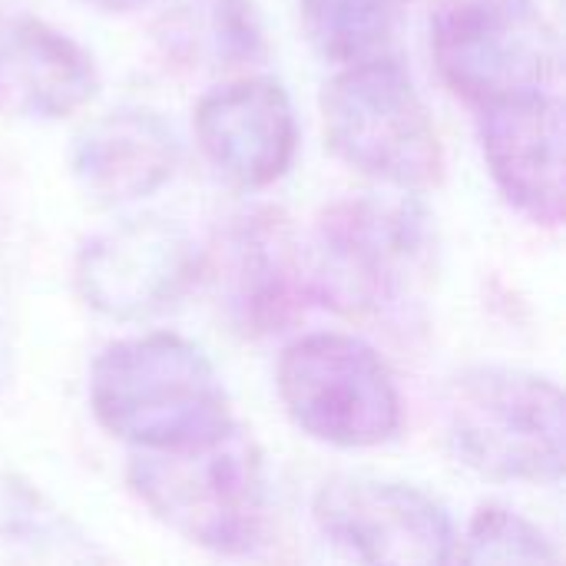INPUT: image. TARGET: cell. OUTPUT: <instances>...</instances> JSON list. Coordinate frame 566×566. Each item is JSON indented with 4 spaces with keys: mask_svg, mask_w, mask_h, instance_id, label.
Returning a JSON list of instances; mask_svg holds the SVG:
<instances>
[{
    "mask_svg": "<svg viewBox=\"0 0 566 566\" xmlns=\"http://www.w3.org/2000/svg\"><path fill=\"white\" fill-rule=\"evenodd\" d=\"M322 534L365 564H448L454 527L441 504L418 488L378 478H332L315 494Z\"/></svg>",
    "mask_w": 566,
    "mask_h": 566,
    "instance_id": "cell-8",
    "label": "cell"
},
{
    "mask_svg": "<svg viewBox=\"0 0 566 566\" xmlns=\"http://www.w3.org/2000/svg\"><path fill=\"white\" fill-rule=\"evenodd\" d=\"M488 169L504 199L537 226H560L564 189V106L557 93H527L478 109Z\"/></svg>",
    "mask_w": 566,
    "mask_h": 566,
    "instance_id": "cell-10",
    "label": "cell"
},
{
    "mask_svg": "<svg viewBox=\"0 0 566 566\" xmlns=\"http://www.w3.org/2000/svg\"><path fill=\"white\" fill-rule=\"evenodd\" d=\"M90 405L113 438L139 451L202 444L235 424L212 361L179 335L103 348L90 375Z\"/></svg>",
    "mask_w": 566,
    "mask_h": 566,
    "instance_id": "cell-1",
    "label": "cell"
},
{
    "mask_svg": "<svg viewBox=\"0 0 566 566\" xmlns=\"http://www.w3.org/2000/svg\"><path fill=\"white\" fill-rule=\"evenodd\" d=\"M421 206L401 199H345L325 209L305 255L308 292L345 315L391 308L424 262Z\"/></svg>",
    "mask_w": 566,
    "mask_h": 566,
    "instance_id": "cell-5",
    "label": "cell"
},
{
    "mask_svg": "<svg viewBox=\"0 0 566 566\" xmlns=\"http://www.w3.org/2000/svg\"><path fill=\"white\" fill-rule=\"evenodd\" d=\"M229 292L242 325L252 332L282 328L302 305V295H312L305 279V255L275 212L252 216L235 239Z\"/></svg>",
    "mask_w": 566,
    "mask_h": 566,
    "instance_id": "cell-14",
    "label": "cell"
},
{
    "mask_svg": "<svg viewBox=\"0 0 566 566\" xmlns=\"http://www.w3.org/2000/svg\"><path fill=\"white\" fill-rule=\"evenodd\" d=\"M96 93L93 56L33 17L0 23V113L23 119H60Z\"/></svg>",
    "mask_w": 566,
    "mask_h": 566,
    "instance_id": "cell-13",
    "label": "cell"
},
{
    "mask_svg": "<svg viewBox=\"0 0 566 566\" xmlns=\"http://www.w3.org/2000/svg\"><path fill=\"white\" fill-rule=\"evenodd\" d=\"M448 441L488 481L560 484L564 395L534 371L478 365L448 388Z\"/></svg>",
    "mask_w": 566,
    "mask_h": 566,
    "instance_id": "cell-3",
    "label": "cell"
},
{
    "mask_svg": "<svg viewBox=\"0 0 566 566\" xmlns=\"http://www.w3.org/2000/svg\"><path fill=\"white\" fill-rule=\"evenodd\" d=\"M179 156L182 143L163 113L123 106L99 116L73 139L70 166L90 199L116 206L169 182Z\"/></svg>",
    "mask_w": 566,
    "mask_h": 566,
    "instance_id": "cell-12",
    "label": "cell"
},
{
    "mask_svg": "<svg viewBox=\"0 0 566 566\" xmlns=\"http://www.w3.org/2000/svg\"><path fill=\"white\" fill-rule=\"evenodd\" d=\"M189 232L159 216L126 219L90 239L76 262L83 298L109 318H146L169 308L196 279Z\"/></svg>",
    "mask_w": 566,
    "mask_h": 566,
    "instance_id": "cell-9",
    "label": "cell"
},
{
    "mask_svg": "<svg viewBox=\"0 0 566 566\" xmlns=\"http://www.w3.org/2000/svg\"><path fill=\"white\" fill-rule=\"evenodd\" d=\"M196 136L209 163L249 189L285 176L298 146L292 99L269 76H245L206 93L196 106Z\"/></svg>",
    "mask_w": 566,
    "mask_h": 566,
    "instance_id": "cell-11",
    "label": "cell"
},
{
    "mask_svg": "<svg viewBox=\"0 0 566 566\" xmlns=\"http://www.w3.org/2000/svg\"><path fill=\"white\" fill-rule=\"evenodd\" d=\"M464 564H557V547L524 517L504 507H481L464 534Z\"/></svg>",
    "mask_w": 566,
    "mask_h": 566,
    "instance_id": "cell-16",
    "label": "cell"
},
{
    "mask_svg": "<svg viewBox=\"0 0 566 566\" xmlns=\"http://www.w3.org/2000/svg\"><path fill=\"white\" fill-rule=\"evenodd\" d=\"M325 139L352 169L418 189L444 169L441 139L411 73L398 60H355L322 93Z\"/></svg>",
    "mask_w": 566,
    "mask_h": 566,
    "instance_id": "cell-4",
    "label": "cell"
},
{
    "mask_svg": "<svg viewBox=\"0 0 566 566\" xmlns=\"http://www.w3.org/2000/svg\"><path fill=\"white\" fill-rule=\"evenodd\" d=\"M86 7H96L103 13H129V10H139V7H149L153 0H80Z\"/></svg>",
    "mask_w": 566,
    "mask_h": 566,
    "instance_id": "cell-17",
    "label": "cell"
},
{
    "mask_svg": "<svg viewBox=\"0 0 566 566\" xmlns=\"http://www.w3.org/2000/svg\"><path fill=\"white\" fill-rule=\"evenodd\" d=\"M129 488L169 531L216 554H249L269 531L262 454L235 424L202 444L139 451Z\"/></svg>",
    "mask_w": 566,
    "mask_h": 566,
    "instance_id": "cell-2",
    "label": "cell"
},
{
    "mask_svg": "<svg viewBox=\"0 0 566 566\" xmlns=\"http://www.w3.org/2000/svg\"><path fill=\"white\" fill-rule=\"evenodd\" d=\"M431 50L474 109L544 93L560 73V43L537 0H438Z\"/></svg>",
    "mask_w": 566,
    "mask_h": 566,
    "instance_id": "cell-6",
    "label": "cell"
},
{
    "mask_svg": "<svg viewBox=\"0 0 566 566\" xmlns=\"http://www.w3.org/2000/svg\"><path fill=\"white\" fill-rule=\"evenodd\" d=\"M279 395L289 418L335 448H378L401 431V398L381 355L342 332L292 342L279 361Z\"/></svg>",
    "mask_w": 566,
    "mask_h": 566,
    "instance_id": "cell-7",
    "label": "cell"
},
{
    "mask_svg": "<svg viewBox=\"0 0 566 566\" xmlns=\"http://www.w3.org/2000/svg\"><path fill=\"white\" fill-rule=\"evenodd\" d=\"M411 0H302L315 50L335 63L375 56L398 30Z\"/></svg>",
    "mask_w": 566,
    "mask_h": 566,
    "instance_id": "cell-15",
    "label": "cell"
}]
</instances>
